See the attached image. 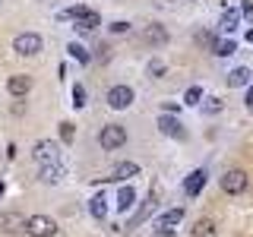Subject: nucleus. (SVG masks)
I'll return each mask as SVG.
<instances>
[{"label":"nucleus","instance_id":"1","mask_svg":"<svg viewBox=\"0 0 253 237\" xmlns=\"http://www.w3.org/2000/svg\"><path fill=\"white\" fill-rule=\"evenodd\" d=\"M32 158H35L38 164H54V161H60V146L51 142V139H42V142L32 146Z\"/></svg>","mask_w":253,"mask_h":237},{"label":"nucleus","instance_id":"2","mask_svg":"<svg viewBox=\"0 0 253 237\" xmlns=\"http://www.w3.org/2000/svg\"><path fill=\"white\" fill-rule=\"evenodd\" d=\"M26 234L29 237H54L57 234V221L47 218V215H32L26 225Z\"/></svg>","mask_w":253,"mask_h":237},{"label":"nucleus","instance_id":"3","mask_svg":"<svg viewBox=\"0 0 253 237\" xmlns=\"http://www.w3.org/2000/svg\"><path fill=\"white\" fill-rule=\"evenodd\" d=\"M98 142H101V149H121L126 142V130L121 123H108V126H101Z\"/></svg>","mask_w":253,"mask_h":237},{"label":"nucleus","instance_id":"4","mask_svg":"<svg viewBox=\"0 0 253 237\" xmlns=\"http://www.w3.org/2000/svg\"><path fill=\"white\" fill-rule=\"evenodd\" d=\"M13 51L22 54V57H32V54H38V51H42V35H35V32H22V35H16Z\"/></svg>","mask_w":253,"mask_h":237},{"label":"nucleus","instance_id":"5","mask_svg":"<svg viewBox=\"0 0 253 237\" xmlns=\"http://www.w3.org/2000/svg\"><path fill=\"white\" fill-rule=\"evenodd\" d=\"M221 190L225 193H231V196H237V193H244L247 190V171H241V168H231L221 177Z\"/></svg>","mask_w":253,"mask_h":237},{"label":"nucleus","instance_id":"6","mask_svg":"<svg viewBox=\"0 0 253 237\" xmlns=\"http://www.w3.org/2000/svg\"><path fill=\"white\" fill-rule=\"evenodd\" d=\"M108 108H114V111H124V108H130L133 105V89L130 85H114V89L108 92Z\"/></svg>","mask_w":253,"mask_h":237},{"label":"nucleus","instance_id":"7","mask_svg":"<svg viewBox=\"0 0 253 237\" xmlns=\"http://www.w3.org/2000/svg\"><path fill=\"white\" fill-rule=\"evenodd\" d=\"M26 225H29V218H22L19 212H3V215H0V231H3V234L26 231Z\"/></svg>","mask_w":253,"mask_h":237},{"label":"nucleus","instance_id":"8","mask_svg":"<svg viewBox=\"0 0 253 237\" xmlns=\"http://www.w3.org/2000/svg\"><path fill=\"white\" fill-rule=\"evenodd\" d=\"M158 130H162L165 136H174V139L184 136V130H180V120H177V117H171V114H162V117H158Z\"/></svg>","mask_w":253,"mask_h":237},{"label":"nucleus","instance_id":"9","mask_svg":"<svg viewBox=\"0 0 253 237\" xmlns=\"http://www.w3.org/2000/svg\"><path fill=\"white\" fill-rule=\"evenodd\" d=\"M206 187V171H190V177L184 180V190H187V196H200V190Z\"/></svg>","mask_w":253,"mask_h":237},{"label":"nucleus","instance_id":"10","mask_svg":"<svg viewBox=\"0 0 253 237\" xmlns=\"http://www.w3.org/2000/svg\"><path fill=\"white\" fill-rule=\"evenodd\" d=\"M6 89H10V95H16V98H22V95H29L32 89V79L29 76H10V82H6Z\"/></svg>","mask_w":253,"mask_h":237},{"label":"nucleus","instance_id":"11","mask_svg":"<svg viewBox=\"0 0 253 237\" xmlns=\"http://www.w3.org/2000/svg\"><path fill=\"white\" fill-rule=\"evenodd\" d=\"M38 177H42L44 184H57V180L63 177V168H60V161H54V164H42Z\"/></svg>","mask_w":253,"mask_h":237},{"label":"nucleus","instance_id":"12","mask_svg":"<svg viewBox=\"0 0 253 237\" xmlns=\"http://www.w3.org/2000/svg\"><path fill=\"white\" fill-rule=\"evenodd\" d=\"M139 174V164H133V161H124V164H117L114 174H111L108 180H130V177H136Z\"/></svg>","mask_w":253,"mask_h":237},{"label":"nucleus","instance_id":"13","mask_svg":"<svg viewBox=\"0 0 253 237\" xmlns=\"http://www.w3.org/2000/svg\"><path fill=\"white\" fill-rule=\"evenodd\" d=\"M247 82H250V70L247 67H237V70L228 73V85H231V89H241V85H247Z\"/></svg>","mask_w":253,"mask_h":237},{"label":"nucleus","instance_id":"14","mask_svg":"<svg viewBox=\"0 0 253 237\" xmlns=\"http://www.w3.org/2000/svg\"><path fill=\"white\" fill-rule=\"evenodd\" d=\"M218 231H215V221L212 218H200L193 225V237H215Z\"/></svg>","mask_w":253,"mask_h":237},{"label":"nucleus","instance_id":"15","mask_svg":"<svg viewBox=\"0 0 253 237\" xmlns=\"http://www.w3.org/2000/svg\"><path fill=\"white\" fill-rule=\"evenodd\" d=\"M133 202H136V193H133V187H121V193H117V209L126 212V209H133Z\"/></svg>","mask_w":253,"mask_h":237},{"label":"nucleus","instance_id":"16","mask_svg":"<svg viewBox=\"0 0 253 237\" xmlns=\"http://www.w3.org/2000/svg\"><path fill=\"white\" fill-rule=\"evenodd\" d=\"M98 22H101V19H98V13L85 10V13H83V16L76 19V29H79V32H92L95 26H98Z\"/></svg>","mask_w":253,"mask_h":237},{"label":"nucleus","instance_id":"17","mask_svg":"<svg viewBox=\"0 0 253 237\" xmlns=\"http://www.w3.org/2000/svg\"><path fill=\"white\" fill-rule=\"evenodd\" d=\"M237 22H241V13H237V10H225V13H221V19H218V26L225 29V32H234Z\"/></svg>","mask_w":253,"mask_h":237},{"label":"nucleus","instance_id":"18","mask_svg":"<svg viewBox=\"0 0 253 237\" xmlns=\"http://www.w3.org/2000/svg\"><path fill=\"white\" fill-rule=\"evenodd\" d=\"M234 51H237V44L231 41V38H221V41L212 44V54H218V57H231Z\"/></svg>","mask_w":253,"mask_h":237},{"label":"nucleus","instance_id":"19","mask_svg":"<svg viewBox=\"0 0 253 237\" xmlns=\"http://www.w3.org/2000/svg\"><path fill=\"white\" fill-rule=\"evenodd\" d=\"M180 221H184V209H171L158 218V228H171V225H180Z\"/></svg>","mask_w":253,"mask_h":237},{"label":"nucleus","instance_id":"20","mask_svg":"<svg viewBox=\"0 0 253 237\" xmlns=\"http://www.w3.org/2000/svg\"><path fill=\"white\" fill-rule=\"evenodd\" d=\"M105 202H108V199H105V196H101V193H98V196H92V202H89V209H92V215H95V218H98V221H101V218H105V215H108V205H105Z\"/></svg>","mask_w":253,"mask_h":237},{"label":"nucleus","instance_id":"21","mask_svg":"<svg viewBox=\"0 0 253 237\" xmlns=\"http://www.w3.org/2000/svg\"><path fill=\"white\" fill-rule=\"evenodd\" d=\"M146 41H152V44H165V41H168V32H165L162 26H149V29H146Z\"/></svg>","mask_w":253,"mask_h":237},{"label":"nucleus","instance_id":"22","mask_svg":"<svg viewBox=\"0 0 253 237\" xmlns=\"http://www.w3.org/2000/svg\"><path fill=\"white\" fill-rule=\"evenodd\" d=\"M200 98H203V89L200 85H193V89H187V95H184V105H200Z\"/></svg>","mask_w":253,"mask_h":237},{"label":"nucleus","instance_id":"23","mask_svg":"<svg viewBox=\"0 0 253 237\" xmlns=\"http://www.w3.org/2000/svg\"><path fill=\"white\" fill-rule=\"evenodd\" d=\"M67 51H70V54H73V57H76L79 63H89V54H85V47H83V44H76V41H73V44H70V47H67Z\"/></svg>","mask_w":253,"mask_h":237},{"label":"nucleus","instance_id":"24","mask_svg":"<svg viewBox=\"0 0 253 237\" xmlns=\"http://www.w3.org/2000/svg\"><path fill=\"white\" fill-rule=\"evenodd\" d=\"M60 139L63 142H73V123H70V120L60 123Z\"/></svg>","mask_w":253,"mask_h":237},{"label":"nucleus","instance_id":"25","mask_svg":"<svg viewBox=\"0 0 253 237\" xmlns=\"http://www.w3.org/2000/svg\"><path fill=\"white\" fill-rule=\"evenodd\" d=\"M73 105H76V108L85 105V89H83V85H76V89H73Z\"/></svg>","mask_w":253,"mask_h":237},{"label":"nucleus","instance_id":"26","mask_svg":"<svg viewBox=\"0 0 253 237\" xmlns=\"http://www.w3.org/2000/svg\"><path fill=\"white\" fill-rule=\"evenodd\" d=\"M111 32H114V35H124V32H130V22H124V19L111 22Z\"/></svg>","mask_w":253,"mask_h":237},{"label":"nucleus","instance_id":"27","mask_svg":"<svg viewBox=\"0 0 253 237\" xmlns=\"http://www.w3.org/2000/svg\"><path fill=\"white\" fill-rule=\"evenodd\" d=\"M206 111H209V114H218V111H221V98H206Z\"/></svg>","mask_w":253,"mask_h":237},{"label":"nucleus","instance_id":"28","mask_svg":"<svg viewBox=\"0 0 253 237\" xmlns=\"http://www.w3.org/2000/svg\"><path fill=\"white\" fill-rule=\"evenodd\" d=\"M149 73H152V76H162V73H165V63L152 60V63H149Z\"/></svg>","mask_w":253,"mask_h":237},{"label":"nucleus","instance_id":"29","mask_svg":"<svg viewBox=\"0 0 253 237\" xmlns=\"http://www.w3.org/2000/svg\"><path fill=\"white\" fill-rule=\"evenodd\" d=\"M241 13H244V16H247V19H253V0H247V3H244V6H241Z\"/></svg>","mask_w":253,"mask_h":237},{"label":"nucleus","instance_id":"30","mask_svg":"<svg viewBox=\"0 0 253 237\" xmlns=\"http://www.w3.org/2000/svg\"><path fill=\"white\" fill-rule=\"evenodd\" d=\"M247 105L253 108V85H250V89H247Z\"/></svg>","mask_w":253,"mask_h":237},{"label":"nucleus","instance_id":"31","mask_svg":"<svg viewBox=\"0 0 253 237\" xmlns=\"http://www.w3.org/2000/svg\"><path fill=\"white\" fill-rule=\"evenodd\" d=\"M247 41H253V32H247Z\"/></svg>","mask_w":253,"mask_h":237},{"label":"nucleus","instance_id":"32","mask_svg":"<svg viewBox=\"0 0 253 237\" xmlns=\"http://www.w3.org/2000/svg\"><path fill=\"white\" fill-rule=\"evenodd\" d=\"M3 190H6V187H3V184H0V196H3Z\"/></svg>","mask_w":253,"mask_h":237}]
</instances>
